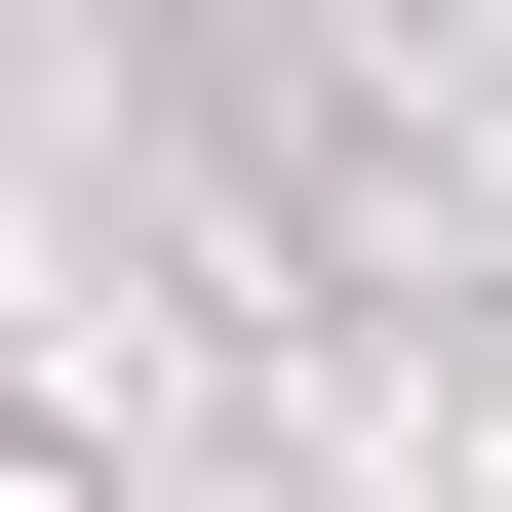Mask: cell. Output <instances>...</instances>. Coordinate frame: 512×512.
<instances>
[]
</instances>
